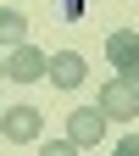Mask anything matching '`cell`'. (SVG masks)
<instances>
[{
	"label": "cell",
	"mask_w": 139,
	"mask_h": 156,
	"mask_svg": "<svg viewBox=\"0 0 139 156\" xmlns=\"http://www.w3.org/2000/svg\"><path fill=\"white\" fill-rule=\"evenodd\" d=\"M45 156H78L72 140H45Z\"/></svg>",
	"instance_id": "8"
},
{
	"label": "cell",
	"mask_w": 139,
	"mask_h": 156,
	"mask_svg": "<svg viewBox=\"0 0 139 156\" xmlns=\"http://www.w3.org/2000/svg\"><path fill=\"white\" fill-rule=\"evenodd\" d=\"M106 56H111V67L123 73V78H139V34L117 28V34L106 39Z\"/></svg>",
	"instance_id": "4"
},
{
	"label": "cell",
	"mask_w": 139,
	"mask_h": 156,
	"mask_svg": "<svg viewBox=\"0 0 139 156\" xmlns=\"http://www.w3.org/2000/svg\"><path fill=\"white\" fill-rule=\"evenodd\" d=\"M45 67H50V56L39 50V45H11V56H6V78H17V84H33V78H45Z\"/></svg>",
	"instance_id": "2"
},
{
	"label": "cell",
	"mask_w": 139,
	"mask_h": 156,
	"mask_svg": "<svg viewBox=\"0 0 139 156\" xmlns=\"http://www.w3.org/2000/svg\"><path fill=\"white\" fill-rule=\"evenodd\" d=\"M111 156H139V134H128V140H123V145H117Z\"/></svg>",
	"instance_id": "9"
},
{
	"label": "cell",
	"mask_w": 139,
	"mask_h": 156,
	"mask_svg": "<svg viewBox=\"0 0 139 156\" xmlns=\"http://www.w3.org/2000/svg\"><path fill=\"white\" fill-rule=\"evenodd\" d=\"M95 106H100L106 117H134V112H139V78H123V73H117L111 84L100 89V101H95Z\"/></svg>",
	"instance_id": "1"
},
{
	"label": "cell",
	"mask_w": 139,
	"mask_h": 156,
	"mask_svg": "<svg viewBox=\"0 0 139 156\" xmlns=\"http://www.w3.org/2000/svg\"><path fill=\"white\" fill-rule=\"evenodd\" d=\"M0 78H6V62H0Z\"/></svg>",
	"instance_id": "11"
},
{
	"label": "cell",
	"mask_w": 139,
	"mask_h": 156,
	"mask_svg": "<svg viewBox=\"0 0 139 156\" xmlns=\"http://www.w3.org/2000/svg\"><path fill=\"white\" fill-rule=\"evenodd\" d=\"M61 17H84V0H61Z\"/></svg>",
	"instance_id": "10"
},
{
	"label": "cell",
	"mask_w": 139,
	"mask_h": 156,
	"mask_svg": "<svg viewBox=\"0 0 139 156\" xmlns=\"http://www.w3.org/2000/svg\"><path fill=\"white\" fill-rule=\"evenodd\" d=\"M45 73H50V84H56V89H78L89 67H84V56H78V50H61V56H50V67H45Z\"/></svg>",
	"instance_id": "6"
},
{
	"label": "cell",
	"mask_w": 139,
	"mask_h": 156,
	"mask_svg": "<svg viewBox=\"0 0 139 156\" xmlns=\"http://www.w3.org/2000/svg\"><path fill=\"white\" fill-rule=\"evenodd\" d=\"M23 39H28V23H23V11H6V6H0V45H23Z\"/></svg>",
	"instance_id": "7"
},
{
	"label": "cell",
	"mask_w": 139,
	"mask_h": 156,
	"mask_svg": "<svg viewBox=\"0 0 139 156\" xmlns=\"http://www.w3.org/2000/svg\"><path fill=\"white\" fill-rule=\"evenodd\" d=\"M106 123H111V117H106L100 106H78V112L67 117V140H72L78 151H84V145H100V134H106Z\"/></svg>",
	"instance_id": "3"
},
{
	"label": "cell",
	"mask_w": 139,
	"mask_h": 156,
	"mask_svg": "<svg viewBox=\"0 0 139 156\" xmlns=\"http://www.w3.org/2000/svg\"><path fill=\"white\" fill-rule=\"evenodd\" d=\"M0 128H6V140L28 145V140H39V128H45V117H39L33 106H11V112H0Z\"/></svg>",
	"instance_id": "5"
}]
</instances>
